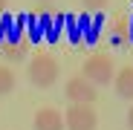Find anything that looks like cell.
<instances>
[{"label": "cell", "instance_id": "obj_12", "mask_svg": "<svg viewBox=\"0 0 133 130\" xmlns=\"http://www.w3.org/2000/svg\"><path fill=\"white\" fill-rule=\"evenodd\" d=\"M6 3H9V0H0V15H3V9H6Z\"/></svg>", "mask_w": 133, "mask_h": 130}, {"label": "cell", "instance_id": "obj_2", "mask_svg": "<svg viewBox=\"0 0 133 130\" xmlns=\"http://www.w3.org/2000/svg\"><path fill=\"white\" fill-rule=\"evenodd\" d=\"M81 75L90 81L93 87H107V84H113V58H107V55H90L84 61V67H81Z\"/></svg>", "mask_w": 133, "mask_h": 130}, {"label": "cell", "instance_id": "obj_4", "mask_svg": "<svg viewBox=\"0 0 133 130\" xmlns=\"http://www.w3.org/2000/svg\"><path fill=\"white\" fill-rule=\"evenodd\" d=\"M64 95L70 98L72 104H90V107H93V101L98 98V87H93L84 75H75V78H70V81H66Z\"/></svg>", "mask_w": 133, "mask_h": 130}, {"label": "cell", "instance_id": "obj_1", "mask_svg": "<svg viewBox=\"0 0 133 130\" xmlns=\"http://www.w3.org/2000/svg\"><path fill=\"white\" fill-rule=\"evenodd\" d=\"M58 61L49 55V52H38L29 58V67H26V75L32 81V87L38 90H49V87L58 81Z\"/></svg>", "mask_w": 133, "mask_h": 130}, {"label": "cell", "instance_id": "obj_13", "mask_svg": "<svg viewBox=\"0 0 133 130\" xmlns=\"http://www.w3.org/2000/svg\"><path fill=\"white\" fill-rule=\"evenodd\" d=\"M43 3H49V0H43Z\"/></svg>", "mask_w": 133, "mask_h": 130}, {"label": "cell", "instance_id": "obj_3", "mask_svg": "<svg viewBox=\"0 0 133 130\" xmlns=\"http://www.w3.org/2000/svg\"><path fill=\"white\" fill-rule=\"evenodd\" d=\"M64 127L66 130H96L98 127V113L90 104H72L64 116Z\"/></svg>", "mask_w": 133, "mask_h": 130}, {"label": "cell", "instance_id": "obj_8", "mask_svg": "<svg viewBox=\"0 0 133 130\" xmlns=\"http://www.w3.org/2000/svg\"><path fill=\"white\" fill-rule=\"evenodd\" d=\"M0 49H3V58L6 61H23L29 55V43L26 40H3Z\"/></svg>", "mask_w": 133, "mask_h": 130}, {"label": "cell", "instance_id": "obj_10", "mask_svg": "<svg viewBox=\"0 0 133 130\" xmlns=\"http://www.w3.org/2000/svg\"><path fill=\"white\" fill-rule=\"evenodd\" d=\"M81 3H84V9H90V12H101L110 0H81Z\"/></svg>", "mask_w": 133, "mask_h": 130}, {"label": "cell", "instance_id": "obj_11", "mask_svg": "<svg viewBox=\"0 0 133 130\" xmlns=\"http://www.w3.org/2000/svg\"><path fill=\"white\" fill-rule=\"evenodd\" d=\"M127 130H133V104H130V110H127Z\"/></svg>", "mask_w": 133, "mask_h": 130}, {"label": "cell", "instance_id": "obj_5", "mask_svg": "<svg viewBox=\"0 0 133 130\" xmlns=\"http://www.w3.org/2000/svg\"><path fill=\"white\" fill-rule=\"evenodd\" d=\"M32 127L35 130H66L64 127V113L55 110V107H41L32 119Z\"/></svg>", "mask_w": 133, "mask_h": 130}, {"label": "cell", "instance_id": "obj_6", "mask_svg": "<svg viewBox=\"0 0 133 130\" xmlns=\"http://www.w3.org/2000/svg\"><path fill=\"white\" fill-rule=\"evenodd\" d=\"M107 35H110V40L116 43H124L127 38H130V17H124V15H116L113 20H110V26H107Z\"/></svg>", "mask_w": 133, "mask_h": 130}, {"label": "cell", "instance_id": "obj_7", "mask_svg": "<svg viewBox=\"0 0 133 130\" xmlns=\"http://www.w3.org/2000/svg\"><path fill=\"white\" fill-rule=\"evenodd\" d=\"M113 87H116V93L127 101H133V67H122L113 78Z\"/></svg>", "mask_w": 133, "mask_h": 130}, {"label": "cell", "instance_id": "obj_9", "mask_svg": "<svg viewBox=\"0 0 133 130\" xmlns=\"http://www.w3.org/2000/svg\"><path fill=\"white\" fill-rule=\"evenodd\" d=\"M12 90H15V72L6 64H0V95H9Z\"/></svg>", "mask_w": 133, "mask_h": 130}]
</instances>
